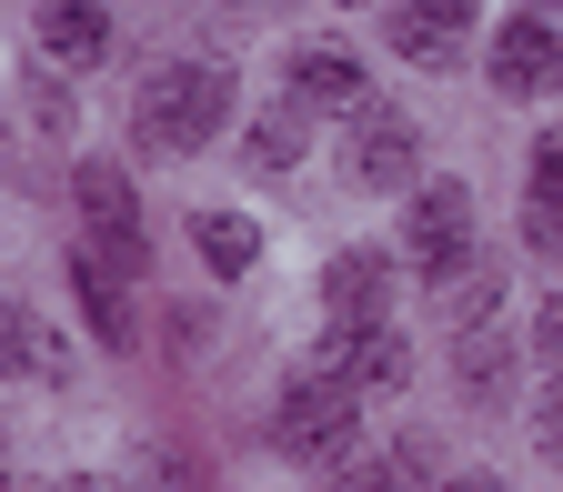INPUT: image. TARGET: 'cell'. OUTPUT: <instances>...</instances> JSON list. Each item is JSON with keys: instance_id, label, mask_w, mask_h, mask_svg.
I'll list each match as a JSON object with an SVG mask.
<instances>
[{"instance_id": "6da1fadb", "label": "cell", "mask_w": 563, "mask_h": 492, "mask_svg": "<svg viewBox=\"0 0 563 492\" xmlns=\"http://www.w3.org/2000/svg\"><path fill=\"white\" fill-rule=\"evenodd\" d=\"M222 121H232V70H211V60H162L131 91V141L152 161H181L201 141H222Z\"/></svg>"}, {"instance_id": "7a4b0ae2", "label": "cell", "mask_w": 563, "mask_h": 492, "mask_svg": "<svg viewBox=\"0 0 563 492\" xmlns=\"http://www.w3.org/2000/svg\"><path fill=\"white\" fill-rule=\"evenodd\" d=\"M352 433H363V392H352L342 372H292L282 382V402H272V443H282V462H342L352 452Z\"/></svg>"}, {"instance_id": "3957f363", "label": "cell", "mask_w": 563, "mask_h": 492, "mask_svg": "<svg viewBox=\"0 0 563 492\" xmlns=\"http://www.w3.org/2000/svg\"><path fill=\"white\" fill-rule=\"evenodd\" d=\"M402 261L433 281V292H453V281L483 261V242H473V191L463 181H422L412 191V211H402Z\"/></svg>"}, {"instance_id": "277c9868", "label": "cell", "mask_w": 563, "mask_h": 492, "mask_svg": "<svg viewBox=\"0 0 563 492\" xmlns=\"http://www.w3.org/2000/svg\"><path fill=\"white\" fill-rule=\"evenodd\" d=\"M70 201H81V232H91V251H101V261L152 271V232H141V201H131V181H121L111 161H81V171H70Z\"/></svg>"}, {"instance_id": "5b68a950", "label": "cell", "mask_w": 563, "mask_h": 492, "mask_svg": "<svg viewBox=\"0 0 563 492\" xmlns=\"http://www.w3.org/2000/svg\"><path fill=\"white\" fill-rule=\"evenodd\" d=\"M483 70H493V91H514V101H543V91L563 81V31H553V11H514L504 31H493Z\"/></svg>"}, {"instance_id": "8992f818", "label": "cell", "mask_w": 563, "mask_h": 492, "mask_svg": "<svg viewBox=\"0 0 563 492\" xmlns=\"http://www.w3.org/2000/svg\"><path fill=\"white\" fill-rule=\"evenodd\" d=\"M412 161H422V131H412L393 101H363V111H352V152H342V171L363 181V191H402Z\"/></svg>"}, {"instance_id": "52a82bcc", "label": "cell", "mask_w": 563, "mask_h": 492, "mask_svg": "<svg viewBox=\"0 0 563 492\" xmlns=\"http://www.w3.org/2000/svg\"><path fill=\"white\" fill-rule=\"evenodd\" d=\"M322 372H342L352 392H402V372H412V351H402V332L393 322H352V332H322Z\"/></svg>"}, {"instance_id": "ba28073f", "label": "cell", "mask_w": 563, "mask_h": 492, "mask_svg": "<svg viewBox=\"0 0 563 492\" xmlns=\"http://www.w3.org/2000/svg\"><path fill=\"white\" fill-rule=\"evenodd\" d=\"M473 21H483V0H402V11H393V51L422 60V70H453L463 41H473Z\"/></svg>"}, {"instance_id": "9c48e42d", "label": "cell", "mask_w": 563, "mask_h": 492, "mask_svg": "<svg viewBox=\"0 0 563 492\" xmlns=\"http://www.w3.org/2000/svg\"><path fill=\"white\" fill-rule=\"evenodd\" d=\"M393 251H342L332 271H322V322L332 332H352V322H393Z\"/></svg>"}, {"instance_id": "30bf717a", "label": "cell", "mask_w": 563, "mask_h": 492, "mask_svg": "<svg viewBox=\"0 0 563 492\" xmlns=\"http://www.w3.org/2000/svg\"><path fill=\"white\" fill-rule=\"evenodd\" d=\"M31 31H41V60H51V70H91V60H111V11H101V0H41Z\"/></svg>"}, {"instance_id": "8fae6325", "label": "cell", "mask_w": 563, "mask_h": 492, "mask_svg": "<svg viewBox=\"0 0 563 492\" xmlns=\"http://www.w3.org/2000/svg\"><path fill=\"white\" fill-rule=\"evenodd\" d=\"M292 101L302 111H363L373 91H363V60H352L342 41H302L292 51Z\"/></svg>"}, {"instance_id": "7c38bea8", "label": "cell", "mask_w": 563, "mask_h": 492, "mask_svg": "<svg viewBox=\"0 0 563 492\" xmlns=\"http://www.w3.org/2000/svg\"><path fill=\"white\" fill-rule=\"evenodd\" d=\"M121 281H131V271H121V261H101L91 242L70 251V292H81V322H91L111 351H131V302H121Z\"/></svg>"}, {"instance_id": "4fadbf2b", "label": "cell", "mask_w": 563, "mask_h": 492, "mask_svg": "<svg viewBox=\"0 0 563 492\" xmlns=\"http://www.w3.org/2000/svg\"><path fill=\"white\" fill-rule=\"evenodd\" d=\"M523 242L563 261V131L533 141V181H523Z\"/></svg>"}, {"instance_id": "5bb4252c", "label": "cell", "mask_w": 563, "mask_h": 492, "mask_svg": "<svg viewBox=\"0 0 563 492\" xmlns=\"http://www.w3.org/2000/svg\"><path fill=\"white\" fill-rule=\"evenodd\" d=\"M453 382H463L473 402H504V392H514V342L493 332V322H463V332H453Z\"/></svg>"}, {"instance_id": "9a60e30c", "label": "cell", "mask_w": 563, "mask_h": 492, "mask_svg": "<svg viewBox=\"0 0 563 492\" xmlns=\"http://www.w3.org/2000/svg\"><path fill=\"white\" fill-rule=\"evenodd\" d=\"M191 251L222 271V281H242L262 261V222H242V211H191Z\"/></svg>"}, {"instance_id": "2e32d148", "label": "cell", "mask_w": 563, "mask_h": 492, "mask_svg": "<svg viewBox=\"0 0 563 492\" xmlns=\"http://www.w3.org/2000/svg\"><path fill=\"white\" fill-rule=\"evenodd\" d=\"M242 152H252V171H292V161H302V101H272V111L252 121Z\"/></svg>"}, {"instance_id": "e0dca14e", "label": "cell", "mask_w": 563, "mask_h": 492, "mask_svg": "<svg viewBox=\"0 0 563 492\" xmlns=\"http://www.w3.org/2000/svg\"><path fill=\"white\" fill-rule=\"evenodd\" d=\"M422 482H433V462H422V452H393V462H352L332 492H422Z\"/></svg>"}, {"instance_id": "ac0fdd59", "label": "cell", "mask_w": 563, "mask_h": 492, "mask_svg": "<svg viewBox=\"0 0 563 492\" xmlns=\"http://www.w3.org/2000/svg\"><path fill=\"white\" fill-rule=\"evenodd\" d=\"M11 372H41V332H31L21 302H0V382H11Z\"/></svg>"}, {"instance_id": "d6986e66", "label": "cell", "mask_w": 563, "mask_h": 492, "mask_svg": "<svg viewBox=\"0 0 563 492\" xmlns=\"http://www.w3.org/2000/svg\"><path fill=\"white\" fill-rule=\"evenodd\" d=\"M533 351H543V372L563 382V292H553V302L533 312Z\"/></svg>"}, {"instance_id": "ffe728a7", "label": "cell", "mask_w": 563, "mask_h": 492, "mask_svg": "<svg viewBox=\"0 0 563 492\" xmlns=\"http://www.w3.org/2000/svg\"><path fill=\"white\" fill-rule=\"evenodd\" d=\"M533 433H543V462L563 472V382H553V402H543V422H533Z\"/></svg>"}, {"instance_id": "44dd1931", "label": "cell", "mask_w": 563, "mask_h": 492, "mask_svg": "<svg viewBox=\"0 0 563 492\" xmlns=\"http://www.w3.org/2000/svg\"><path fill=\"white\" fill-rule=\"evenodd\" d=\"M433 492H504L493 472H453V482H433Z\"/></svg>"}, {"instance_id": "7402d4cb", "label": "cell", "mask_w": 563, "mask_h": 492, "mask_svg": "<svg viewBox=\"0 0 563 492\" xmlns=\"http://www.w3.org/2000/svg\"><path fill=\"white\" fill-rule=\"evenodd\" d=\"M51 492H121V482H91V472H70V482H51Z\"/></svg>"}, {"instance_id": "603a6c76", "label": "cell", "mask_w": 563, "mask_h": 492, "mask_svg": "<svg viewBox=\"0 0 563 492\" xmlns=\"http://www.w3.org/2000/svg\"><path fill=\"white\" fill-rule=\"evenodd\" d=\"M0 482H11V443H0Z\"/></svg>"}, {"instance_id": "cb8c5ba5", "label": "cell", "mask_w": 563, "mask_h": 492, "mask_svg": "<svg viewBox=\"0 0 563 492\" xmlns=\"http://www.w3.org/2000/svg\"><path fill=\"white\" fill-rule=\"evenodd\" d=\"M543 11H553V31H563V0H543Z\"/></svg>"}]
</instances>
